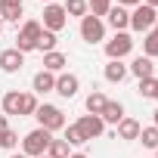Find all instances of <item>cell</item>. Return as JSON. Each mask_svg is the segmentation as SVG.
<instances>
[{"label":"cell","mask_w":158,"mask_h":158,"mask_svg":"<svg viewBox=\"0 0 158 158\" xmlns=\"http://www.w3.org/2000/svg\"><path fill=\"white\" fill-rule=\"evenodd\" d=\"M50 143H53V133H50V130H44V127H34V130H31V133H25V139H22V155H28V158L47 155Z\"/></svg>","instance_id":"cell-1"},{"label":"cell","mask_w":158,"mask_h":158,"mask_svg":"<svg viewBox=\"0 0 158 158\" xmlns=\"http://www.w3.org/2000/svg\"><path fill=\"white\" fill-rule=\"evenodd\" d=\"M34 118H37V124H40L44 130H50V133H56V130H65V115H62V109H59V106H50V102H44V106H37Z\"/></svg>","instance_id":"cell-2"},{"label":"cell","mask_w":158,"mask_h":158,"mask_svg":"<svg viewBox=\"0 0 158 158\" xmlns=\"http://www.w3.org/2000/svg\"><path fill=\"white\" fill-rule=\"evenodd\" d=\"M155 19H158V10H152L149 3H139V6H133V13H130V28H133L136 34H149V31L155 28Z\"/></svg>","instance_id":"cell-3"},{"label":"cell","mask_w":158,"mask_h":158,"mask_svg":"<svg viewBox=\"0 0 158 158\" xmlns=\"http://www.w3.org/2000/svg\"><path fill=\"white\" fill-rule=\"evenodd\" d=\"M40 31H44V25H40L37 19H28V22L19 28V34H16V50H19V53H31V50L37 47Z\"/></svg>","instance_id":"cell-4"},{"label":"cell","mask_w":158,"mask_h":158,"mask_svg":"<svg viewBox=\"0 0 158 158\" xmlns=\"http://www.w3.org/2000/svg\"><path fill=\"white\" fill-rule=\"evenodd\" d=\"M130 50H133V37L127 31H115V37L106 40V56L115 59V62H121L124 56H130Z\"/></svg>","instance_id":"cell-5"},{"label":"cell","mask_w":158,"mask_h":158,"mask_svg":"<svg viewBox=\"0 0 158 158\" xmlns=\"http://www.w3.org/2000/svg\"><path fill=\"white\" fill-rule=\"evenodd\" d=\"M65 25H68V16H65V10H62L59 3H47V6H44V31H53V34H59Z\"/></svg>","instance_id":"cell-6"},{"label":"cell","mask_w":158,"mask_h":158,"mask_svg":"<svg viewBox=\"0 0 158 158\" xmlns=\"http://www.w3.org/2000/svg\"><path fill=\"white\" fill-rule=\"evenodd\" d=\"M81 37H84L87 44H99V40H106V22L87 13V16L81 19Z\"/></svg>","instance_id":"cell-7"},{"label":"cell","mask_w":158,"mask_h":158,"mask_svg":"<svg viewBox=\"0 0 158 158\" xmlns=\"http://www.w3.org/2000/svg\"><path fill=\"white\" fill-rule=\"evenodd\" d=\"M77 90H81V81H77V74H71V71L56 74V90H53V93H59L62 99H71V96H77Z\"/></svg>","instance_id":"cell-8"},{"label":"cell","mask_w":158,"mask_h":158,"mask_svg":"<svg viewBox=\"0 0 158 158\" xmlns=\"http://www.w3.org/2000/svg\"><path fill=\"white\" fill-rule=\"evenodd\" d=\"M77 127H81V133H84V136H87V143H90V139L102 136L106 121H102L99 115H81V118H77Z\"/></svg>","instance_id":"cell-9"},{"label":"cell","mask_w":158,"mask_h":158,"mask_svg":"<svg viewBox=\"0 0 158 158\" xmlns=\"http://www.w3.org/2000/svg\"><path fill=\"white\" fill-rule=\"evenodd\" d=\"M22 65H25V53H19L16 47L0 53V68H3L6 74H16V71H22Z\"/></svg>","instance_id":"cell-10"},{"label":"cell","mask_w":158,"mask_h":158,"mask_svg":"<svg viewBox=\"0 0 158 158\" xmlns=\"http://www.w3.org/2000/svg\"><path fill=\"white\" fill-rule=\"evenodd\" d=\"M22 13H25L22 0H0V19H3V22H19Z\"/></svg>","instance_id":"cell-11"},{"label":"cell","mask_w":158,"mask_h":158,"mask_svg":"<svg viewBox=\"0 0 158 158\" xmlns=\"http://www.w3.org/2000/svg\"><path fill=\"white\" fill-rule=\"evenodd\" d=\"M65 65H68V56H65V53H59V50L44 53V71H50V74H62Z\"/></svg>","instance_id":"cell-12"},{"label":"cell","mask_w":158,"mask_h":158,"mask_svg":"<svg viewBox=\"0 0 158 158\" xmlns=\"http://www.w3.org/2000/svg\"><path fill=\"white\" fill-rule=\"evenodd\" d=\"M31 87H34V96H37V93H40V96H44V93H53V90H56V74H50V71L40 68V71L34 74Z\"/></svg>","instance_id":"cell-13"},{"label":"cell","mask_w":158,"mask_h":158,"mask_svg":"<svg viewBox=\"0 0 158 158\" xmlns=\"http://www.w3.org/2000/svg\"><path fill=\"white\" fill-rule=\"evenodd\" d=\"M127 71H133L139 81H143V77H155V65H152V59H149V56H136V59L127 65Z\"/></svg>","instance_id":"cell-14"},{"label":"cell","mask_w":158,"mask_h":158,"mask_svg":"<svg viewBox=\"0 0 158 158\" xmlns=\"http://www.w3.org/2000/svg\"><path fill=\"white\" fill-rule=\"evenodd\" d=\"M109 25H112L115 31H127V28H130V13L115 3V6L109 10Z\"/></svg>","instance_id":"cell-15"},{"label":"cell","mask_w":158,"mask_h":158,"mask_svg":"<svg viewBox=\"0 0 158 158\" xmlns=\"http://www.w3.org/2000/svg\"><path fill=\"white\" fill-rule=\"evenodd\" d=\"M139 130H143V124H139L136 118H127V115H124V118L118 121V136H121V139H136Z\"/></svg>","instance_id":"cell-16"},{"label":"cell","mask_w":158,"mask_h":158,"mask_svg":"<svg viewBox=\"0 0 158 158\" xmlns=\"http://www.w3.org/2000/svg\"><path fill=\"white\" fill-rule=\"evenodd\" d=\"M0 106H3V115H13V118H19V109H22V93H19V90H10V93H3Z\"/></svg>","instance_id":"cell-17"},{"label":"cell","mask_w":158,"mask_h":158,"mask_svg":"<svg viewBox=\"0 0 158 158\" xmlns=\"http://www.w3.org/2000/svg\"><path fill=\"white\" fill-rule=\"evenodd\" d=\"M99 118H102L106 124H115V127H118V121L124 118V106H121V102H112V99H109V102H106V109L99 112Z\"/></svg>","instance_id":"cell-18"},{"label":"cell","mask_w":158,"mask_h":158,"mask_svg":"<svg viewBox=\"0 0 158 158\" xmlns=\"http://www.w3.org/2000/svg\"><path fill=\"white\" fill-rule=\"evenodd\" d=\"M106 81L109 84H121L124 77H127V65H121V62H115V59H109V65H106Z\"/></svg>","instance_id":"cell-19"},{"label":"cell","mask_w":158,"mask_h":158,"mask_svg":"<svg viewBox=\"0 0 158 158\" xmlns=\"http://www.w3.org/2000/svg\"><path fill=\"white\" fill-rule=\"evenodd\" d=\"M106 102H109V99H106V93L93 90V93L87 96V102H84V106H87V115H99V112L106 109Z\"/></svg>","instance_id":"cell-20"},{"label":"cell","mask_w":158,"mask_h":158,"mask_svg":"<svg viewBox=\"0 0 158 158\" xmlns=\"http://www.w3.org/2000/svg\"><path fill=\"white\" fill-rule=\"evenodd\" d=\"M62 10H65V16H77V19H84V16L90 13V10H87V0H65Z\"/></svg>","instance_id":"cell-21"},{"label":"cell","mask_w":158,"mask_h":158,"mask_svg":"<svg viewBox=\"0 0 158 158\" xmlns=\"http://www.w3.org/2000/svg\"><path fill=\"white\" fill-rule=\"evenodd\" d=\"M136 139H139L146 149H158V127H155V124H152V127H143Z\"/></svg>","instance_id":"cell-22"},{"label":"cell","mask_w":158,"mask_h":158,"mask_svg":"<svg viewBox=\"0 0 158 158\" xmlns=\"http://www.w3.org/2000/svg\"><path fill=\"white\" fill-rule=\"evenodd\" d=\"M62 139H65L68 146H84V143H87V136L81 133V127H77V124H68V127H65V136H62Z\"/></svg>","instance_id":"cell-23"},{"label":"cell","mask_w":158,"mask_h":158,"mask_svg":"<svg viewBox=\"0 0 158 158\" xmlns=\"http://www.w3.org/2000/svg\"><path fill=\"white\" fill-rule=\"evenodd\" d=\"M34 50H40V53H53V50H56V34H53V31H40Z\"/></svg>","instance_id":"cell-24"},{"label":"cell","mask_w":158,"mask_h":158,"mask_svg":"<svg viewBox=\"0 0 158 158\" xmlns=\"http://www.w3.org/2000/svg\"><path fill=\"white\" fill-rule=\"evenodd\" d=\"M37 96L34 93H22V109H19V118H25V115H34L37 112Z\"/></svg>","instance_id":"cell-25"},{"label":"cell","mask_w":158,"mask_h":158,"mask_svg":"<svg viewBox=\"0 0 158 158\" xmlns=\"http://www.w3.org/2000/svg\"><path fill=\"white\" fill-rule=\"evenodd\" d=\"M71 152H68V143L65 139H53L50 143V149H47V158H68Z\"/></svg>","instance_id":"cell-26"},{"label":"cell","mask_w":158,"mask_h":158,"mask_svg":"<svg viewBox=\"0 0 158 158\" xmlns=\"http://www.w3.org/2000/svg\"><path fill=\"white\" fill-rule=\"evenodd\" d=\"M143 53H146L149 59L158 56V34H155V31H149V34L143 37Z\"/></svg>","instance_id":"cell-27"},{"label":"cell","mask_w":158,"mask_h":158,"mask_svg":"<svg viewBox=\"0 0 158 158\" xmlns=\"http://www.w3.org/2000/svg\"><path fill=\"white\" fill-rule=\"evenodd\" d=\"M155 90H158V77H143V81H139V96L152 99V96H155Z\"/></svg>","instance_id":"cell-28"},{"label":"cell","mask_w":158,"mask_h":158,"mask_svg":"<svg viewBox=\"0 0 158 158\" xmlns=\"http://www.w3.org/2000/svg\"><path fill=\"white\" fill-rule=\"evenodd\" d=\"M16 146H19V133H16V130H10V127H6V130H3V133H0V149H10V152H13V149H16Z\"/></svg>","instance_id":"cell-29"},{"label":"cell","mask_w":158,"mask_h":158,"mask_svg":"<svg viewBox=\"0 0 158 158\" xmlns=\"http://www.w3.org/2000/svg\"><path fill=\"white\" fill-rule=\"evenodd\" d=\"M139 3H143V0H118V6H124V10L127 6H139Z\"/></svg>","instance_id":"cell-30"},{"label":"cell","mask_w":158,"mask_h":158,"mask_svg":"<svg viewBox=\"0 0 158 158\" xmlns=\"http://www.w3.org/2000/svg\"><path fill=\"white\" fill-rule=\"evenodd\" d=\"M6 127H10V124H6V115H0V133H3Z\"/></svg>","instance_id":"cell-31"},{"label":"cell","mask_w":158,"mask_h":158,"mask_svg":"<svg viewBox=\"0 0 158 158\" xmlns=\"http://www.w3.org/2000/svg\"><path fill=\"white\" fill-rule=\"evenodd\" d=\"M143 3H149L152 10H158V0H143Z\"/></svg>","instance_id":"cell-32"},{"label":"cell","mask_w":158,"mask_h":158,"mask_svg":"<svg viewBox=\"0 0 158 158\" xmlns=\"http://www.w3.org/2000/svg\"><path fill=\"white\" fill-rule=\"evenodd\" d=\"M68 158H87V155H84V152H74V155H68Z\"/></svg>","instance_id":"cell-33"},{"label":"cell","mask_w":158,"mask_h":158,"mask_svg":"<svg viewBox=\"0 0 158 158\" xmlns=\"http://www.w3.org/2000/svg\"><path fill=\"white\" fill-rule=\"evenodd\" d=\"M152 118H155V127H158V109H155V112H152Z\"/></svg>","instance_id":"cell-34"},{"label":"cell","mask_w":158,"mask_h":158,"mask_svg":"<svg viewBox=\"0 0 158 158\" xmlns=\"http://www.w3.org/2000/svg\"><path fill=\"white\" fill-rule=\"evenodd\" d=\"M10 158H28V155H22V152H19V155H10Z\"/></svg>","instance_id":"cell-35"},{"label":"cell","mask_w":158,"mask_h":158,"mask_svg":"<svg viewBox=\"0 0 158 158\" xmlns=\"http://www.w3.org/2000/svg\"><path fill=\"white\" fill-rule=\"evenodd\" d=\"M152 31H155V34H158V19H155V28H152Z\"/></svg>","instance_id":"cell-36"},{"label":"cell","mask_w":158,"mask_h":158,"mask_svg":"<svg viewBox=\"0 0 158 158\" xmlns=\"http://www.w3.org/2000/svg\"><path fill=\"white\" fill-rule=\"evenodd\" d=\"M0 34H3V19H0Z\"/></svg>","instance_id":"cell-37"},{"label":"cell","mask_w":158,"mask_h":158,"mask_svg":"<svg viewBox=\"0 0 158 158\" xmlns=\"http://www.w3.org/2000/svg\"><path fill=\"white\" fill-rule=\"evenodd\" d=\"M152 99H158V90H155V96H152Z\"/></svg>","instance_id":"cell-38"},{"label":"cell","mask_w":158,"mask_h":158,"mask_svg":"<svg viewBox=\"0 0 158 158\" xmlns=\"http://www.w3.org/2000/svg\"><path fill=\"white\" fill-rule=\"evenodd\" d=\"M44 3H53V0H44Z\"/></svg>","instance_id":"cell-39"},{"label":"cell","mask_w":158,"mask_h":158,"mask_svg":"<svg viewBox=\"0 0 158 158\" xmlns=\"http://www.w3.org/2000/svg\"><path fill=\"white\" fill-rule=\"evenodd\" d=\"M155 158H158V149H155Z\"/></svg>","instance_id":"cell-40"},{"label":"cell","mask_w":158,"mask_h":158,"mask_svg":"<svg viewBox=\"0 0 158 158\" xmlns=\"http://www.w3.org/2000/svg\"><path fill=\"white\" fill-rule=\"evenodd\" d=\"M37 158H47V155H37Z\"/></svg>","instance_id":"cell-41"}]
</instances>
